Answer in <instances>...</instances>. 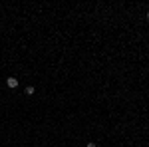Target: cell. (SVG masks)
<instances>
[{"label": "cell", "mask_w": 149, "mask_h": 147, "mask_svg": "<svg viewBox=\"0 0 149 147\" xmlns=\"http://www.w3.org/2000/svg\"><path fill=\"white\" fill-rule=\"evenodd\" d=\"M6 84H8V88H16V86H18V79H16V78H8V79H6Z\"/></svg>", "instance_id": "1"}, {"label": "cell", "mask_w": 149, "mask_h": 147, "mask_svg": "<svg viewBox=\"0 0 149 147\" xmlns=\"http://www.w3.org/2000/svg\"><path fill=\"white\" fill-rule=\"evenodd\" d=\"M26 93H28V95H34V88H32V86H28V88H26Z\"/></svg>", "instance_id": "2"}, {"label": "cell", "mask_w": 149, "mask_h": 147, "mask_svg": "<svg viewBox=\"0 0 149 147\" xmlns=\"http://www.w3.org/2000/svg\"><path fill=\"white\" fill-rule=\"evenodd\" d=\"M147 18H149V12H147Z\"/></svg>", "instance_id": "4"}, {"label": "cell", "mask_w": 149, "mask_h": 147, "mask_svg": "<svg viewBox=\"0 0 149 147\" xmlns=\"http://www.w3.org/2000/svg\"><path fill=\"white\" fill-rule=\"evenodd\" d=\"M88 147H95V143H88Z\"/></svg>", "instance_id": "3"}]
</instances>
